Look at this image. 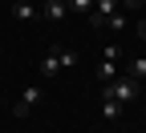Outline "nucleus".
<instances>
[{
  "label": "nucleus",
  "mask_w": 146,
  "mask_h": 133,
  "mask_svg": "<svg viewBox=\"0 0 146 133\" xmlns=\"http://www.w3.org/2000/svg\"><path fill=\"white\" fill-rule=\"evenodd\" d=\"M138 93H142V85L134 77H126V73H118L110 85H102V97H114V101H134Z\"/></svg>",
  "instance_id": "nucleus-1"
},
{
  "label": "nucleus",
  "mask_w": 146,
  "mask_h": 133,
  "mask_svg": "<svg viewBox=\"0 0 146 133\" xmlns=\"http://www.w3.org/2000/svg\"><path fill=\"white\" fill-rule=\"evenodd\" d=\"M45 97V85H29L25 93H21V101L12 105V117H29V113L36 109V101Z\"/></svg>",
  "instance_id": "nucleus-2"
},
{
  "label": "nucleus",
  "mask_w": 146,
  "mask_h": 133,
  "mask_svg": "<svg viewBox=\"0 0 146 133\" xmlns=\"http://www.w3.org/2000/svg\"><path fill=\"white\" fill-rule=\"evenodd\" d=\"M8 12H12V20H21V24H33L36 16H41V4H33V0H16V4H12Z\"/></svg>",
  "instance_id": "nucleus-3"
},
{
  "label": "nucleus",
  "mask_w": 146,
  "mask_h": 133,
  "mask_svg": "<svg viewBox=\"0 0 146 133\" xmlns=\"http://www.w3.org/2000/svg\"><path fill=\"white\" fill-rule=\"evenodd\" d=\"M36 73H41V81H53L61 73V61H57V48H49L45 56H41V65H36Z\"/></svg>",
  "instance_id": "nucleus-4"
},
{
  "label": "nucleus",
  "mask_w": 146,
  "mask_h": 133,
  "mask_svg": "<svg viewBox=\"0 0 146 133\" xmlns=\"http://www.w3.org/2000/svg\"><path fill=\"white\" fill-rule=\"evenodd\" d=\"M41 16L53 20V24H61V20H69V8H65V0H45V4H41Z\"/></svg>",
  "instance_id": "nucleus-5"
},
{
  "label": "nucleus",
  "mask_w": 146,
  "mask_h": 133,
  "mask_svg": "<svg viewBox=\"0 0 146 133\" xmlns=\"http://www.w3.org/2000/svg\"><path fill=\"white\" fill-rule=\"evenodd\" d=\"M118 73H122V69H118V61H106V56H102V65H98V85H110Z\"/></svg>",
  "instance_id": "nucleus-6"
},
{
  "label": "nucleus",
  "mask_w": 146,
  "mask_h": 133,
  "mask_svg": "<svg viewBox=\"0 0 146 133\" xmlns=\"http://www.w3.org/2000/svg\"><path fill=\"white\" fill-rule=\"evenodd\" d=\"M114 12H122L118 0H94V16H102V20H106V16H114Z\"/></svg>",
  "instance_id": "nucleus-7"
},
{
  "label": "nucleus",
  "mask_w": 146,
  "mask_h": 133,
  "mask_svg": "<svg viewBox=\"0 0 146 133\" xmlns=\"http://www.w3.org/2000/svg\"><path fill=\"white\" fill-rule=\"evenodd\" d=\"M122 73H126V77H134V81L142 85V81H146V56H134L130 69H122Z\"/></svg>",
  "instance_id": "nucleus-8"
},
{
  "label": "nucleus",
  "mask_w": 146,
  "mask_h": 133,
  "mask_svg": "<svg viewBox=\"0 0 146 133\" xmlns=\"http://www.w3.org/2000/svg\"><path fill=\"white\" fill-rule=\"evenodd\" d=\"M65 8H69V16H89L94 12V0H65Z\"/></svg>",
  "instance_id": "nucleus-9"
},
{
  "label": "nucleus",
  "mask_w": 146,
  "mask_h": 133,
  "mask_svg": "<svg viewBox=\"0 0 146 133\" xmlns=\"http://www.w3.org/2000/svg\"><path fill=\"white\" fill-rule=\"evenodd\" d=\"M126 24H130V20H126V12H114V16H106L102 28H110V32H126Z\"/></svg>",
  "instance_id": "nucleus-10"
},
{
  "label": "nucleus",
  "mask_w": 146,
  "mask_h": 133,
  "mask_svg": "<svg viewBox=\"0 0 146 133\" xmlns=\"http://www.w3.org/2000/svg\"><path fill=\"white\" fill-rule=\"evenodd\" d=\"M118 113H122V105H118L114 97H102V117H106V121H118Z\"/></svg>",
  "instance_id": "nucleus-11"
},
{
  "label": "nucleus",
  "mask_w": 146,
  "mask_h": 133,
  "mask_svg": "<svg viewBox=\"0 0 146 133\" xmlns=\"http://www.w3.org/2000/svg\"><path fill=\"white\" fill-rule=\"evenodd\" d=\"M57 61H61V69H73L77 65V52L73 48H57Z\"/></svg>",
  "instance_id": "nucleus-12"
},
{
  "label": "nucleus",
  "mask_w": 146,
  "mask_h": 133,
  "mask_svg": "<svg viewBox=\"0 0 146 133\" xmlns=\"http://www.w3.org/2000/svg\"><path fill=\"white\" fill-rule=\"evenodd\" d=\"M118 4H122V8H142L146 0H118Z\"/></svg>",
  "instance_id": "nucleus-13"
},
{
  "label": "nucleus",
  "mask_w": 146,
  "mask_h": 133,
  "mask_svg": "<svg viewBox=\"0 0 146 133\" xmlns=\"http://www.w3.org/2000/svg\"><path fill=\"white\" fill-rule=\"evenodd\" d=\"M138 36H142V41H146V20H138Z\"/></svg>",
  "instance_id": "nucleus-14"
},
{
  "label": "nucleus",
  "mask_w": 146,
  "mask_h": 133,
  "mask_svg": "<svg viewBox=\"0 0 146 133\" xmlns=\"http://www.w3.org/2000/svg\"><path fill=\"white\" fill-rule=\"evenodd\" d=\"M41 4H45V0H41Z\"/></svg>",
  "instance_id": "nucleus-15"
},
{
  "label": "nucleus",
  "mask_w": 146,
  "mask_h": 133,
  "mask_svg": "<svg viewBox=\"0 0 146 133\" xmlns=\"http://www.w3.org/2000/svg\"><path fill=\"white\" fill-rule=\"evenodd\" d=\"M0 52H4V48H0Z\"/></svg>",
  "instance_id": "nucleus-16"
}]
</instances>
